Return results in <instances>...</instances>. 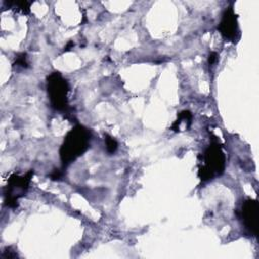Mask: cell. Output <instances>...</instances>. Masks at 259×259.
Returning a JSON list of instances; mask_svg holds the SVG:
<instances>
[{
  "mask_svg": "<svg viewBox=\"0 0 259 259\" xmlns=\"http://www.w3.org/2000/svg\"><path fill=\"white\" fill-rule=\"evenodd\" d=\"M217 59H218V54H217L215 52H211V53L208 55V59H207L208 65H209V66L213 65V64L215 63Z\"/></svg>",
  "mask_w": 259,
  "mask_h": 259,
  "instance_id": "8fae6325",
  "label": "cell"
},
{
  "mask_svg": "<svg viewBox=\"0 0 259 259\" xmlns=\"http://www.w3.org/2000/svg\"><path fill=\"white\" fill-rule=\"evenodd\" d=\"M104 142H105V147H106V151L109 154H114L118 148V144L116 142V140L114 138H112L109 135H105L104 136Z\"/></svg>",
  "mask_w": 259,
  "mask_h": 259,
  "instance_id": "ba28073f",
  "label": "cell"
},
{
  "mask_svg": "<svg viewBox=\"0 0 259 259\" xmlns=\"http://www.w3.org/2000/svg\"><path fill=\"white\" fill-rule=\"evenodd\" d=\"M91 133L84 125L77 124L70 130L60 148V159L64 167L82 156L90 146Z\"/></svg>",
  "mask_w": 259,
  "mask_h": 259,
  "instance_id": "6da1fadb",
  "label": "cell"
},
{
  "mask_svg": "<svg viewBox=\"0 0 259 259\" xmlns=\"http://www.w3.org/2000/svg\"><path fill=\"white\" fill-rule=\"evenodd\" d=\"M218 29L223 35V37L226 39L233 40L237 37L239 31L238 17L234 11L233 6H229L225 9L221 21L219 23Z\"/></svg>",
  "mask_w": 259,
  "mask_h": 259,
  "instance_id": "8992f818",
  "label": "cell"
},
{
  "mask_svg": "<svg viewBox=\"0 0 259 259\" xmlns=\"http://www.w3.org/2000/svg\"><path fill=\"white\" fill-rule=\"evenodd\" d=\"M203 164L198 168V177L202 181H208L214 176H220L225 171L226 156L218 141H213L205 149Z\"/></svg>",
  "mask_w": 259,
  "mask_h": 259,
  "instance_id": "7a4b0ae2",
  "label": "cell"
},
{
  "mask_svg": "<svg viewBox=\"0 0 259 259\" xmlns=\"http://www.w3.org/2000/svg\"><path fill=\"white\" fill-rule=\"evenodd\" d=\"M32 175L33 170L28 171L24 175L12 174L11 176H9L7 180V186L4 192V201L8 207H17L18 199L22 197L27 191Z\"/></svg>",
  "mask_w": 259,
  "mask_h": 259,
  "instance_id": "277c9868",
  "label": "cell"
},
{
  "mask_svg": "<svg viewBox=\"0 0 259 259\" xmlns=\"http://www.w3.org/2000/svg\"><path fill=\"white\" fill-rule=\"evenodd\" d=\"M63 176V172H61L60 170L58 169H55L51 174H50V177L51 179H54V180H60Z\"/></svg>",
  "mask_w": 259,
  "mask_h": 259,
  "instance_id": "30bf717a",
  "label": "cell"
},
{
  "mask_svg": "<svg viewBox=\"0 0 259 259\" xmlns=\"http://www.w3.org/2000/svg\"><path fill=\"white\" fill-rule=\"evenodd\" d=\"M8 5L12 8H15V10H17V11H21L22 13H28L29 7H30V2H28V1H11V2H8Z\"/></svg>",
  "mask_w": 259,
  "mask_h": 259,
  "instance_id": "52a82bcc",
  "label": "cell"
},
{
  "mask_svg": "<svg viewBox=\"0 0 259 259\" xmlns=\"http://www.w3.org/2000/svg\"><path fill=\"white\" fill-rule=\"evenodd\" d=\"M47 91L51 106L55 110L71 114L68 102L69 84L60 72H53L47 77Z\"/></svg>",
  "mask_w": 259,
  "mask_h": 259,
  "instance_id": "3957f363",
  "label": "cell"
},
{
  "mask_svg": "<svg viewBox=\"0 0 259 259\" xmlns=\"http://www.w3.org/2000/svg\"><path fill=\"white\" fill-rule=\"evenodd\" d=\"M240 219L246 230L253 236L257 235L258 225H257V218H258V202L255 199L247 198L242 203L240 209Z\"/></svg>",
  "mask_w": 259,
  "mask_h": 259,
  "instance_id": "5b68a950",
  "label": "cell"
},
{
  "mask_svg": "<svg viewBox=\"0 0 259 259\" xmlns=\"http://www.w3.org/2000/svg\"><path fill=\"white\" fill-rule=\"evenodd\" d=\"M74 47V42L73 41H69L68 42V45L66 46V48H65V50L64 51H69L70 50V48H73Z\"/></svg>",
  "mask_w": 259,
  "mask_h": 259,
  "instance_id": "7c38bea8",
  "label": "cell"
},
{
  "mask_svg": "<svg viewBox=\"0 0 259 259\" xmlns=\"http://www.w3.org/2000/svg\"><path fill=\"white\" fill-rule=\"evenodd\" d=\"M13 66L20 67V68H23V69L27 68V67H28V63H27L26 54H25V53H20V54H18V55L15 57Z\"/></svg>",
  "mask_w": 259,
  "mask_h": 259,
  "instance_id": "9c48e42d",
  "label": "cell"
}]
</instances>
